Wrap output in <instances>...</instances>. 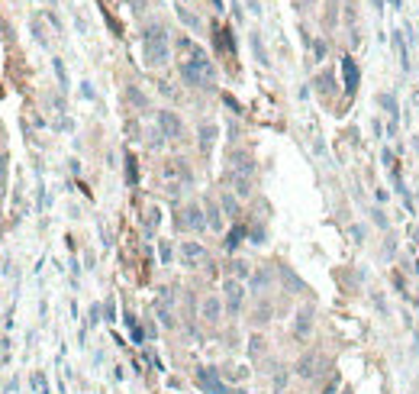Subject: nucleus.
Here are the masks:
<instances>
[{
	"label": "nucleus",
	"mask_w": 419,
	"mask_h": 394,
	"mask_svg": "<svg viewBox=\"0 0 419 394\" xmlns=\"http://www.w3.org/2000/svg\"><path fill=\"white\" fill-rule=\"evenodd\" d=\"M332 87H335V78H332V74H319V78H316V91H319V94H329V91H332Z\"/></svg>",
	"instance_id": "obj_15"
},
{
	"label": "nucleus",
	"mask_w": 419,
	"mask_h": 394,
	"mask_svg": "<svg viewBox=\"0 0 419 394\" xmlns=\"http://www.w3.org/2000/svg\"><path fill=\"white\" fill-rule=\"evenodd\" d=\"M316 365H319V356H306V359H300L297 372H300L303 378H313V375H316Z\"/></svg>",
	"instance_id": "obj_11"
},
{
	"label": "nucleus",
	"mask_w": 419,
	"mask_h": 394,
	"mask_svg": "<svg viewBox=\"0 0 419 394\" xmlns=\"http://www.w3.org/2000/svg\"><path fill=\"white\" fill-rule=\"evenodd\" d=\"M226 181L232 185V191H236L239 197H249V194H252V181H249V175H242V172H229V175H226Z\"/></svg>",
	"instance_id": "obj_10"
},
{
	"label": "nucleus",
	"mask_w": 419,
	"mask_h": 394,
	"mask_svg": "<svg viewBox=\"0 0 419 394\" xmlns=\"http://www.w3.org/2000/svg\"><path fill=\"white\" fill-rule=\"evenodd\" d=\"M342 74H345V91L355 94L358 91V65L352 55H342Z\"/></svg>",
	"instance_id": "obj_9"
},
{
	"label": "nucleus",
	"mask_w": 419,
	"mask_h": 394,
	"mask_svg": "<svg viewBox=\"0 0 419 394\" xmlns=\"http://www.w3.org/2000/svg\"><path fill=\"white\" fill-rule=\"evenodd\" d=\"M207 213H210V216H207V223H210L213 229H219V210H216V207H213V203H210V207H207Z\"/></svg>",
	"instance_id": "obj_22"
},
{
	"label": "nucleus",
	"mask_w": 419,
	"mask_h": 394,
	"mask_svg": "<svg viewBox=\"0 0 419 394\" xmlns=\"http://www.w3.org/2000/svg\"><path fill=\"white\" fill-rule=\"evenodd\" d=\"M242 236H245V226H236V229L229 233V239H226V249H236L239 242H242Z\"/></svg>",
	"instance_id": "obj_18"
},
{
	"label": "nucleus",
	"mask_w": 419,
	"mask_h": 394,
	"mask_svg": "<svg viewBox=\"0 0 419 394\" xmlns=\"http://www.w3.org/2000/svg\"><path fill=\"white\" fill-rule=\"evenodd\" d=\"M219 307H223L219 297H207V301H203V317H207V320H219Z\"/></svg>",
	"instance_id": "obj_13"
},
{
	"label": "nucleus",
	"mask_w": 419,
	"mask_h": 394,
	"mask_svg": "<svg viewBox=\"0 0 419 394\" xmlns=\"http://www.w3.org/2000/svg\"><path fill=\"white\" fill-rule=\"evenodd\" d=\"M303 3H313V0H303Z\"/></svg>",
	"instance_id": "obj_30"
},
{
	"label": "nucleus",
	"mask_w": 419,
	"mask_h": 394,
	"mask_svg": "<svg viewBox=\"0 0 419 394\" xmlns=\"http://www.w3.org/2000/svg\"><path fill=\"white\" fill-rule=\"evenodd\" d=\"M310 330H313V310L306 307L303 314L297 317V336H306V333H310Z\"/></svg>",
	"instance_id": "obj_14"
},
{
	"label": "nucleus",
	"mask_w": 419,
	"mask_h": 394,
	"mask_svg": "<svg viewBox=\"0 0 419 394\" xmlns=\"http://www.w3.org/2000/svg\"><path fill=\"white\" fill-rule=\"evenodd\" d=\"M161 265H171V246L161 242Z\"/></svg>",
	"instance_id": "obj_24"
},
{
	"label": "nucleus",
	"mask_w": 419,
	"mask_h": 394,
	"mask_svg": "<svg viewBox=\"0 0 419 394\" xmlns=\"http://www.w3.org/2000/svg\"><path fill=\"white\" fill-rule=\"evenodd\" d=\"M377 100H381V107H384V110L397 113V97H394V94H381V97H377Z\"/></svg>",
	"instance_id": "obj_19"
},
{
	"label": "nucleus",
	"mask_w": 419,
	"mask_h": 394,
	"mask_svg": "<svg viewBox=\"0 0 419 394\" xmlns=\"http://www.w3.org/2000/svg\"><path fill=\"white\" fill-rule=\"evenodd\" d=\"M313 55H316V58L326 55V42H319V39H316V42H313Z\"/></svg>",
	"instance_id": "obj_25"
},
{
	"label": "nucleus",
	"mask_w": 419,
	"mask_h": 394,
	"mask_svg": "<svg viewBox=\"0 0 419 394\" xmlns=\"http://www.w3.org/2000/svg\"><path fill=\"white\" fill-rule=\"evenodd\" d=\"M142 55H145V65H164L168 62V36H164L161 26H148L145 36H142Z\"/></svg>",
	"instance_id": "obj_2"
},
{
	"label": "nucleus",
	"mask_w": 419,
	"mask_h": 394,
	"mask_svg": "<svg viewBox=\"0 0 419 394\" xmlns=\"http://www.w3.org/2000/svg\"><path fill=\"white\" fill-rule=\"evenodd\" d=\"M164 178H171L168 194H177L181 185H190V168L184 165V159H171L168 165H164Z\"/></svg>",
	"instance_id": "obj_3"
},
{
	"label": "nucleus",
	"mask_w": 419,
	"mask_h": 394,
	"mask_svg": "<svg viewBox=\"0 0 419 394\" xmlns=\"http://www.w3.org/2000/svg\"><path fill=\"white\" fill-rule=\"evenodd\" d=\"M394 42H397V52H400V65H403V71H410V58H407V42H403V36H397Z\"/></svg>",
	"instance_id": "obj_17"
},
{
	"label": "nucleus",
	"mask_w": 419,
	"mask_h": 394,
	"mask_svg": "<svg viewBox=\"0 0 419 394\" xmlns=\"http://www.w3.org/2000/svg\"><path fill=\"white\" fill-rule=\"evenodd\" d=\"M223 207H226V213H229V216L239 213V203H236V197H232V194H223Z\"/></svg>",
	"instance_id": "obj_20"
},
{
	"label": "nucleus",
	"mask_w": 419,
	"mask_h": 394,
	"mask_svg": "<svg viewBox=\"0 0 419 394\" xmlns=\"http://www.w3.org/2000/svg\"><path fill=\"white\" fill-rule=\"evenodd\" d=\"M249 10H252V13H262V6H258V0H249Z\"/></svg>",
	"instance_id": "obj_26"
},
{
	"label": "nucleus",
	"mask_w": 419,
	"mask_h": 394,
	"mask_svg": "<svg viewBox=\"0 0 419 394\" xmlns=\"http://www.w3.org/2000/svg\"><path fill=\"white\" fill-rule=\"evenodd\" d=\"M197 385H200L207 394H232V391L223 385V378H219L213 369H197Z\"/></svg>",
	"instance_id": "obj_6"
},
{
	"label": "nucleus",
	"mask_w": 419,
	"mask_h": 394,
	"mask_svg": "<svg viewBox=\"0 0 419 394\" xmlns=\"http://www.w3.org/2000/svg\"><path fill=\"white\" fill-rule=\"evenodd\" d=\"M232 394H249V391H242V388H236V391H232Z\"/></svg>",
	"instance_id": "obj_28"
},
{
	"label": "nucleus",
	"mask_w": 419,
	"mask_h": 394,
	"mask_svg": "<svg viewBox=\"0 0 419 394\" xmlns=\"http://www.w3.org/2000/svg\"><path fill=\"white\" fill-rule=\"evenodd\" d=\"M213 139H216V126H213V123L200 126V149H203V152H210V149H213Z\"/></svg>",
	"instance_id": "obj_12"
},
{
	"label": "nucleus",
	"mask_w": 419,
	"mask_h": 394,
	"mask_svg": "<svg viewBox=\"0 0 419 394\" xmlns=\"http://www.w3.org/2000/svg\"><path fill=\"white\" fill-rule=\"evenodd\" d=\"M177 49L187 52V58L181 62V74H184V81H187L190 87H213L216 84V68H213V62L200 49L190 45V39H181Z\"/></svg>",
	"instance_id": "obj_1"
},
{
	"label": "nucleus",
	"mask_w": 419,
	"mask_h": 394,
	"mask_svg": "<svg viewBox=\"0 0 419 394\" xmlns=\"http://www.w3.org/2000/svg\"><path fill=\"white\" fill-rule=\"evenodd\" d=\"M181 259L187 268H197V265H207V249L200 242H184L181 246Z\"/></svg>",
	"instance_id": "obj_8"
},
{
	"label": "nucleus",
	"mask_w": 419,
	"mask_h": 394,
	"mask_svg": "<svg viewBox=\"0 0 419 394\" xmlns=\"http://www.w3.org/2000/svg\"><path fill=\"white\" fill-rule=\"evenodd\" d=\"M203 223H207V216H203V210L197 207V203H187V207L177 213V226L181 229H200Z\"/></svg>",
	"instance_id": "obj_7"
},
{
	"label": "nucleus",
	"mask_w": 419,
	"mask_h": 394,
	"mask_svg": "<svg viewBox=\"0 0 419 394\" xmlns=\"http://www.w3.org/2000/svg\"><path fill=\"white\" fill-rule=\"evenodd\" d=\"M177 16H181V19H184V23H187V26H197V16H194V13H190V10H187V6H184V3L177 6Z\"/></svg>",
	"instance_id": "obj_21"
},
{
	"label": "nucleus",
	"mask_w": 419,
	"mask_h": 394,
	"mask_svg": "<svg viewBox=\"0 0 419 394\" xmlns=\"http://www.w3.org/2000/svg\"><path fill=\"white\" fill-rule=\"evenodd\" d=\"M223 301L229 307V314H239L242 310V301H245V284L239 278H226L223 281Z\"/></svg>",
	"instance_id": "obj_4"
},
{
	"label": "nucleus",
	"mask_w": 419,
	"mask_h": 394,
	"mask_svg": "<svg viewBox=\"0 0 419 394\" xmlns=\"http://www.w3.org/2000/svg\"><path fill=\"white\" fill-rule=\"evenodd\" d=\"M413 100H416V104H419V91H416V94H413Z\"/></svg>",
	"instance_id": "obj_29"
},
{
	"label": "nucleus",
	"mask_w": 419,
	"mask_h": 394,
	"mask_svg": "<svg viewBox=\"0 0 419 394\" xmlns=\"http://www.w3.org/2000/svg\"><path fill=\"white\" fill-rule=\"evenodd\" d=\"M126 178H129V185H136V159L133 155L126 159Z\"/></svg>",
	"instance_id": "obj_23"
},
{
	"label": "nucleus",
	"mask_w": 419,
	"mask_h": 394,
	"mask_svg": "<svg viewBox=\"0 0 419 394\" xmlns=\"http://www.w3.org/2000/svg\"><path fill=\"white\" fill-rule=\"evenodd\" d=\"M158 126L168 139H184V123L174 110H158Z\"/></svg>",
	"instance_id": "obj_5"
},
{
	"label": "nucleus",
	"mask_w": 419,
	"mask_h": 394,
	"mask_svg": "<svg viewBox=\"0 0 419 394\" xmlns=\"http://www.w3.org/2000/svg\"><path fill=\"white\" fill-rule=\"evenodd\" d=\"M213 6H216V10H223V0H213Z\"/></svg>",
	"instance_id": "obj_27"
},
{
	"label": "nucleus",
	"mask_w": 419,
	"mask_h": 394,
	"mask_svg": "<svg viewBox=\"0 0 419 394\" xmlns=\"http://www.w3.org/2000/svg\"><path fill=\"white\" fill-rule=\"evenodd\" d=\"M252 45H255V58L262 65H268V52H265V42H262V36L258 32H252Z\"/></svg>",
	"instance_id": "obj_16"
}]
</instances>
